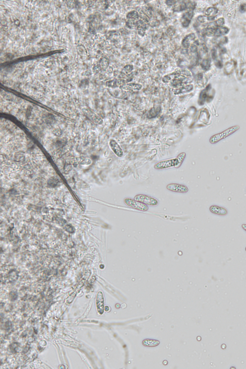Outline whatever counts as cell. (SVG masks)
<instances>
[{
    "label": "cell",
    "mask_w": 246,
    "mask_h": 369,
    "mask_svg": "<svg viewBox=\"0 0 246 369\" xmlns=\"http://www.w3.org/2000/svg\"><path fill=\"white\" fill-rule=\"evenodd\" d=\"M238 129H239V127L238 126L233 127L231 128H229L228 130H225L224 132H222L220 134L213 136L210 138V142L213 144L217 143L218 141H220L222 139H225L226 137H227L228 136L230 135L231 134L236 131Z\"/></svg>",
    "instance_id": "cell-2"
},
{
    "label": "cell",
    "mask_w": 246,
    "mask_h": 369,
    "mask_svg": "<svg viewBox=\"0 0 246 369\" xmlns=\"http://www.w3.org/2000/svg\"><path fill=\"white\" fill-rule=\"evenodd\" d=\"M142 86L137 83H126L120 87L122 90H139L142 89Z\"/></svg>",
    "instance_id": "cell-13"
},
{
    "label": "cell",
    "mask_w": 246,
    "mask_h": 369,
    "mask_svg": "<svg viewBox=\"0 0 246 369\" xmlns=\"http://www.w3.org/2000/svg\"><path fill=\"white\" fill-rule=\"evenodd\" d=\"M134 199L143 204H147L149 205L156 206L158 204V201L156 199L145 195H137L135 197Z\"/></svg>",
    "instance_id": "cell-3"
},
{
    "label": "cell",
    "mask_w": 246,
    "mask_h": 369,
    "mask_svg": "<svg viewBox=\"0 0 246 369\" xmlns=\"http://www.w3.org/2000/svg\"><path fill=\"white\" fill-rule=\"evenodd\" d=\"M167 189L170 191L175 192L182 193H187L188 190V187L182 184L172 183L168 184L167 186Z\"/></svg>",
    "instance_id": "cell-5"
},
{
    "label": "cell",
    "mask_w": 246,
    "mask_h": 369,
    "mask_svg": "<svg viewBox=\"0 0 246 369\" xmlns=\"http://www.w3.org/2000/svg\"><path fill=\"white\" fill-rule=\"evenodd\" d=\"M100 63H101V67L102 68H106L108 67V66L109 63L108 59H107L106 57H104V58H102L101 60Z\"/></svg>",
    "instance_id": "cell-26"
},
{
    "label": "cell",
    "mask_w": 246,
    "mask_h": 369,
    "mask_svg": "<svg viewBox=\"0 0 246 369\" xmlns=\"http://www.w3.org/2000/svg\"><path fill=\"white\" fill-rule=\"evenodd\" d=\"M96 306L98 312L101 314H102V313H104V295L101 291H99L98 293L96 299Z\"/></svg>",
    "instance_id": "cell-9"
},
{
    "label": "cell",
    "mask_w": 246,
    "mask_h": 369,
    "mask_svg": "<svg viewBox=\"0 0 246 369\" xmlns=\"http://www.w3.org/2000/svg\"></svg>",
    "instance_id": "cell-30"
},
{
    "label": "cell",
    "mask_w": 246,
    "mask_h": 369,
    "mask_svg": "<svg viewBox=\"0 0 246 369\" xmlns=\"http://www.w3.org/2000/svg\"><path fill=\"white\" fill-rule=\"evenodd\" d=\"M193 14V10H188L187 12H185L183 14L182 17L181 18V23L183 27H188L189 26Z\"/></svg>",
    "instance_id": "cell-8"
},
{
    "label": "cell",
    "mask_w": 246,
    "mask_h": 369,
    "mask_svg": "<svg viewBox=\"0 0 246 369\" xmlns=\"http://www.w3.org/2000/svg\"><path fill=\"white\" fill-rule=\"evenodd\" d=\"M84 113L86 117L89 119L90 121L98 125H101L103 123V120L102 119L99 117L97 114L92 112V111L89 109H85L84 111Z\"/></svg>",
    "instance_id": "cell-7"
},
{
    "label": "cell",
    "mask_w": 246,
    "mask_h": 369,
    "mask_svg": "<svg viewBox=\"0 0 246 369\" xmlns=\"http://www.w3.org/2000/svg\"><path fill=\"white\" fill-rule=\"evenodd\" d=\"M193 88V86L192 85L184 86L183 87L175 89L174 90V94L175 95H179V94L189 92L192 90Z\"/></svg>",
    "instance_id": "cell-14"
},
{
    "label": "cell",
    "mask_w": 246,
    "mask_h": 369,
    "mask_svg": "<svg viewBox=\"0 0 246 369\" xmlns=\"http://www.w3.org/2000/svg\"><path fill=\"white\" fill-rule=\"evenodd\" d=\"M159 341L152 339H146L143 341L142 344L145 347H156L159 344Z\"/></svg>",
    "instance_id": "cell-17"
},
{
    "label": "cell",
    "mask_w": 246,
    "mask_h": 369,
    "mask_svg": "<svg viewBox=\"0 0 246 369\" xmlns=\"http://www.w3.org/2000/svg\"><path fill=\"white\" fill-rule=\"evenodd\" d=\"M124 202L127 205L138 210L145 211H147L149 209L148 207L146 204H143L138 201H135V199L126 198L125 199Z\"/></svg>",
    "instance_id": "cell-4"
},
{
    "label": "cell",
    "mask_w": 246,
    "mask_h": 369,
    "mask_svg": "<svg viewBox=\"0 0 246 369\" xmlns=\"http://www.w3.org/2000/svg\"><path fill=\"white\" fill-rule=\"evenodd\" d=\"M137 31L140 36H144L147 29V24L142 19H138L136 24Z\"/></svg>",
    "instance_id": "cell-11"
},
{
    "label": "cell",
    "mask_w": 246,
    "mask_h": 369,
    "mask_svg": "<svg viewBox=\"0 0 246 369\" xmlns=\"http://www.w3.org/2000/svg\"><path fill=\"white\" fill-rule=\"evenodd\" d=\"M210 89H209V87H207L206 89H205L204 90H203V91L201 92V95H200V100H201L200 101H201V102H202V103H203V102H204L205 101L209 100V98H210V96H209L208 92H209V90H210Z\"/></svg>",
    "instance_id": "cell-20"
},
{
    "label": "cell",
    "mask_w": 246,
    "mask_h": 369,
    "mask_svg": "<svg viewBox=\"0 0 246 369\" xmlns=\"http://www.w3.org/2000/svg\"><path fill=\"white\" fill-rule=\"evenodd\" d=\"M179 162L176 158L168 159L159 161L155 164L154 168L157 170H163L174 167L176 168Z\"/></svg>",
    "instance_id": "cell-1"
},
{
    "label": "cell",
    "mask_w": 246,
    "mask_h": 369,
    "mask_svg": "<svg viewBox=\"0 0 246 369\" xmlns=\"http://www.w3.org/2000/svg\"><path fill=\"white\" fill-rule=\"evenodd\" d=\"M210 61L208 59H205L201 61V66L205 70H208L210 67Z\"/></svg>",
    "instance_id": "cell-24"
},
{
    "label": "cell",
    "mask_w": 246,
    "mask_h": 369,
    "mask_svg": "<svg viewBox=\"0 0 246 369\" xmlns=\"http://www.w3.org/2000/svg\"><path fill=\"white\" fill-rule=\"evenodd\" d=\"M177 1H167L165 2L166 4L169 6H174L176 4Z\"/></svg>",
    "instance_id": "cell-27"
},
{
    "label": "cell",
    "mask_w": 246,
    "mask_h": 369,
    "mask_svg": "<svg viewBox=\"0 0 246 369\" xmlns=\"http://www.w3.org/2000/svg\"><path fill=\"white\" fill-rule=\"evenodd\" d=\"M74 163H76L77 164H80V165H89L92 163V161L90 160V159L87 157H77V158H76L74 161H73Z\"/></svg>",
    "instance_id": "cell-16"
},
{
    "label": "cell",
    "mask_w": 246,
    "mask_h": 369,
    "mask_svg": "<svg viewBox=\"0 0 246 369\" xmlns=\"http://www.w3.org/2000/svg\"><path fill=\"white\" fill-rule=\"evenodd\" d=\"M138 20H128L126 22V26L129 28H133L136 27V24Z\"/></svg>",
    "instance_id": "cell-25"
},
{
    "label": "cell",
    "mask_w": 246,
    "mask_h": 369,
    "mask_svg": "<svg viewBox=\"0 0 246 369\" xmlns=\"http://www.w3.org/2000/svg\"><path fill=\"white\" fill-rule=\"evenodd\" d=\"M188 9L187 2L177 1L173 7V10L175 12H182Z\"/></svg>",
    "instance_id": "cell-15"
},
{
    "label": "cell",
    "mask_w": 246,
    "mask_h": 369,
    "mask_svg": "<svg viewBox=\"0 0 246 369\" xmlns=\"http://www.w3.org/2000/svg\"><path fill=\"white\" fill-rule=\"evenodd\" d=\"M210 211L211 213L214 214L221 215V216H224L227 214V210L226 208L222 207L215 205L210 207Z\"/></svg>",
    "instance_id": "cell-12"
},
{
    "label": "cell",
    "mask_w": 246,
    "mask_h": 369,
    "mask_svg": "<svg viewBox=\"0 0 246 369\" xmlns=\"http://www.w3.org/2000/svg\"><path fill=\"white\" fill-rule=\"evenodd\" d=\"M240 9L242 11H246V5H241V6H240Z\"/></svg>",
    "instance_id": "cell-28"
},
{
    "label": "cell",
    "mask_w": 246,
    "mask_h": 369,
    "mask_svg": "<svg viewBox=\"0 0 246 369\" xmlns=\"http://www.w3.org/2000/svg\"><path fill=\"white\" fill-rule=\"evenodd\" d=\"M242 227L243 229H244V230L246 232V224H243L242 225Z\"/></svg>",
    "instance_id": "cell-29"
},
{
    "label": "cell",
    "mask_w": 246,
    "mask_h": 369,
    "mask_svg": "<svg viewBox=\"0 0 246 369\" xmlns=\"http://www.w3.org/2000/svg\"><path fill=\"white\" fill-rule=\"evenodd\" d=\"M228 32V29L227 27H218L214 32V36H221L222 35L226 34Z\"/></svg>",
    "instance_id": "cell-19"
},
{
    "label": "cell",
    "mask_w": 246,
    "mask_h": 369,
    "mask_svg": "<svg viewBox=\"0 0 246 369\" xmlns=\"http://www.w3.org/2000/svg\"><path fill=\"white\" fill-rule=\"evenodd\" d=\"M217 12L218 10L217 9L215 8H213V7H210V8H208L206 11L205 14L207 16V17H208V20H213V19L215 18V15L217 13Z\"/></svg>",
    "instance_id": "cell-18"
},
{
    "label": "cell",
    "mask_w": 246,
    "mask_h": 369,
    "mask_svg": "<svg viewBox=\"0 0 246 369\" xmlns=\"http://www.w3.org/2000/svg\"><path fill=\"white\" fill-rule=\"evenodd\" d=\"M109 144L110 147L115 155L118 157H122L123 156L124 152H123L122 149L120 147L119 144L117 142L116 140H114V139H111L110 140Z\"/></svg>",
    "instance_id": "cell-6"
},
{
    "label": "cell",
    "mask_w": 246,
    "mask_h": 369,
    "mask_svg": "<svg viewBox=\"0 0 246 369\" xmlns=\"http://www.w3.org/2000/svg\"><path fill=\"white\" fill-rule=\"evenodd\" d=\"M126 18L128 20H138L139 19V14L137 11H132L129 12L126 15Z\"/></svg>",
    "instance_id": "cell-21"
},
{
    "label": "cell",
    "mask_w": 246,
    "mask_h": 369,
    "mask_svg": "<svg viewBox=\"0 0 246 369\" xmlns=\"http://www.w3.org/2000/svg\"><path fill=\"white\" fill-rule=\"evenodd\" d=\"M133 66L130 64H128V65H126L123 68L121 73L125 75H129L133 71Z\"/></svg>",
    "instance_id": "cell-23"
},
{
    "label": "cell",
    "mask_w": 246,
    "mask_h": 369,
    "mask_svg": "<svg viewBox=\"0 0 246 369\" xmlns=\"http://www.w3.org/2000/svg\"><path fill=\"white\" fill-rule=\"evenodd\" d=\"M195 38L196 36L194 34L192 33L188 35L182 41V45L183 47L185 49L190 48L191 45L195 42Z\"/></svg>",
    "instance_id": "cell-10"
},
{
    "label": "cell",
    "mask_w": 246,
    "mask_h": 369,
    "mask_svg": "<svg viewBox=\"0 0 246 369\" xmlns=\"http://www.w3.org/2000/svg\"><path fill=\"white\" fill-rule=\"evenodd\" d=\"M185 157H186V154H185V152H181V153H180L179 155L177 156L176 158L177 159V160H178L179 164H178V165H177V167L176 168L179 167L181 165L182 163H183V161H184L185 159Z\"/></svg>",
    "instance_id": "cell-22"
}]
</instances>
